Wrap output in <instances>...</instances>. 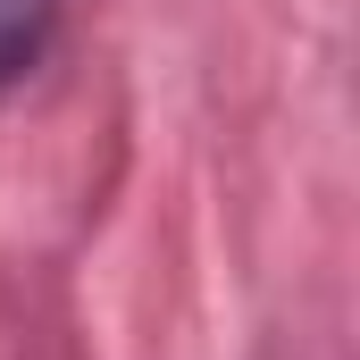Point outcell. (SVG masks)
<instances>
[{
	"label": "cell",
	"instance_id": "1",
	"mask_svg": "<svg viewBox=\"0 0 360 360\" xmlns=\"http://www.w3.org/2000/svg\"><path fill=\"white\" fill-rule=\"evenodd\" d=\"M51 17H59V0H0V92H8L34 59H42Z\"/></svg>",
	"mask_w": 360,
	"mask_h": 360
}]
</instances>
